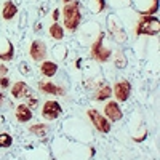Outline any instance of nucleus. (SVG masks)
Here are the masks:
<instances>
[{"mask_svg": "<svg viewBox=\"0 0 160 160\" xmlns=\"http://www.w3.org/2000/svg\"><path fill=\"white\" fill-rule=\"evenodd\" d=\"M10 87V78L8 77H0V90H5V88H8Z\"/></svg>", "mask_w": 160, "mask_h": 160, "instance_id": "obj_21", "label": "nucleus"}, {"mask_svg": "<svg viewBox=\"0 0 160 160\" xmlns=\"http://www.w3.org/2000/svg\"><path fill=\"white\" fill-rule=\"evenodd\" d=\"M58 18H59V10H55V11H53V19H55V22H56Z\"/></svg>", "mask_w": 160, "mask_h": 160, "instance_id": "obj_24", "label": "nucleus"}, {"mask_svg": "<svg viewBox=\"0 0 160 160\" xmlns=\"http://www.w3.org/2000/svg\"><path fill=\"white\" fill-rule=\"evenodd\" d=\"M50 37L53 40H62L64 38V29H62V26L58 24V22H53L50 26Z\"/></svg>", "mask_w": 160, "mask_h": 160, "instance_id": "obj_16", "label": "nucleus"}, {"mask_svg": "<svg viewBox=\"0 0 160 160\" xmlns=\"http://www.w3.org/2000/svg\"><path fill=\"white\" fill-rule=\"evenodd\" d=\"M3 75H7V66L0 64V77H3Z\"/></svg>", "mask_w": 160, "mask_h": 160, "instance_id": "obj_22", "label": "nucleus"}, {"mask_svg": "<svg viewBox=\"0 0 160 160\" xmlns=\"http://www.w3.org/2000/svg\"><path fill=\"white\" fill-rule=\"evenodd\" d=\"M16 13H18L16 5L13 2H10V0H7V2L3 3V8H2V18L5 21H11L13 18L16 16Z\"/></svg>", "mask_w": 160, "mask_h": 160, "instance_id": "obj_14", "label": "nucleus"}, {"mask_svg": "<svg viewBox=\"0 0 160 160\" xmlns=\"http://www.w3.org/2000/svg\"><path fill=\"white\" fill-rule=\"evenodd\" d=\"M72 0H62V3H71Z\"/></svg>", "mask_w": 160, "mask_h": 160, "instance_id": "obj_27", "label": "nucleus"}, {"mask_svg": "<svg viewBox=\"0 0 160 160\" xmlns=\"http://www.w3.org/2000/svg\"><path fill=\"white\" fill-rule=\"evenodd\" d=\"M28 106H29V108H31V109H32V108H35V106H37V99H34V98H31V99H29V104H28Z\"/></svg>", "mask_w": 160, "mask_h": 160, "instance_id": "obj_23", "label": "nucleus"}, {"mask_svg": "<svg viewBox=\"0 0 160 160\" xmlns=\"http://www.w3.org/2000/svg\"><path fill=\"white\" fill-rule=\"evenodd\" d=\"M11 95L16 99H22V98H29L31 96V88L29 85H26L24 82H16L11 88Z\"/></svg>", "mask_w": 160, "mask_h": 160, "instance_id": "obj_10", "label": "nucleus"}, {"mask_svg": "<svg viewBox=\"0 0 160 160\" xmlns=\"http://www.w3.org/2000/svg\"><path fill=\"white\" fill-rule=\"evenodd\" d=\"M29 131L32 133V135H35L37 138H45L47 133H48V127L45 123H35L29 128Z\"/></svg>", "mask_w": 160, "mask_h": 160, "instance_id": "obj_17", "label": "nucleus"}, {"mask_svg": "<svg viewBox=\"0 0 160 160\" xmlns=\"http://www.w3.org/2000/svg\"><path fill=\"white\" fill-rule=\"evenodd\" d=\"M62 114V109L58 101H45L42 108V117L47 120H56Z\"/></svg>", "mask_w": 160, "mask_h": 160, "instance_id": "obj_5", "label": "nucleus"}, {"mask_svg": "<svg viewBox=\"0 0 160 160\" xmlns=\"http://www.w3.org/2000/svg\"><path fill=\"white\" fill-rule=\"evenodd\" d=\"M104 115L108 117L109 120H112V122L122 120V117H123L122 111H120L118 104H117L115 101H109V102H106V106H104Z\"/></svg>", "mask_w": 160, "mask_h": 160, "instance_id": "obj_9", "label": "nucleus"}, {"mask_svg": "<svg viewBox=\"0 0 160 160\" xmlns=\"http://www.w3.org/2000/svg\"><path fill=\"white\" fill-rule=\"evenodd\" d=\"M87 115L93 122V125H95V128L98 131H101V133H109L111 131V120L106 115H101L96 109H88Z\"/></svg>", "mask_w": 160, "mask_h": 160, "instance_id": "obj_4", "label": "nucleus"}, {"mask_svg": "<svg viewBox=\"0 0 160 160\" xmlns=\"http://www.w3.org/2000/svg\"><path fill=\"white\" fill-rule=\"evenodd\" d=\"M16 120L19 123H26V122H29V120L34 117L32 115V111L28 104H19L18 108H16Z\"/></svg>", "mask_w": 160, "mask_h": 160, "instance_id": "obj_11", "label": "nucleus"}, {"mask_svg": "<svg viewBox=\"0 0 160 160\" xmlns=\"http://www.w3.org/2000/svg\"><path fill=\"white\" fill-rule=\"evenodd\" d=\"M11 142H13V138L10 135H7V133L0 135V148H10Z\"/></svg>", "mask_w": 160, "mask_h": 160, "instance_id": "obj_20", "label": "nucleus"}, {"mask_svg": "<svg viewBox=\"0 0 160 160\" xmlns=\"http://www.w3.org/2000/svg\"><path fill=\"white\" fill-rule=\"evenodd\" d=\"M104 7H106L104 0H91V5H90V8L95 13H101L104 10Z\"/></svg>", "mask_w": 160, "mask_h": 160, "instance_id": "obj_19", "label": "nucleus"}, {"mask_svg": "<svg viewBox=\"0 0 160 160\" xmlns=\"http://www.w3.org/2000/svg\"><path fill=\"white\" fill-rule=\"evenodd\" d=\"M127 56H125V53L122 51V50H118L117 53H115V58H114V64H115V68H118V69H123L125 66H127Z\"/></svg>", "mask_w": 160, "mask_h": 160, "instance_id": "obj_18", "label": "nucleus"}, {"mask_svg": "<svg viewBox=\"0 0 160 160\" xmlns=\"http://www.w3.org/2000/svg\"><path fill=\"white\" fill-rule=\"evenodd\" d=\"M136 35H157L158 34V19L149 15H141L136 24Z\"/></svg>", "mask_w": 160, "mask_h": 160, "instance_id": "obj_2", "label": "nucleus"}, {"mask_svg": "<svg viewBox=\"0 0 160 160\" xmlns=\"http://www.w3.org/2000/svg\"><path fill=\"white\" fill-rule=\"evenodd\" d=\"M56 72H58V64L55 61H43L42 64H40V74H42L43 77L50 78Z\"/></svg>", "mask_w": 160, "mask_h": 160, "instance_id": "obj_12", "label": "nucleus"}, {"mask_svg": "<svg viewBox=\"0 0 160 160\" xmlns=\"http://www.w3.org/2000/svg\"><path fill=\"white\" fill-rule=\"evenodd\" d=\"M112 93L115 95V99L123 102L130 98V93H131V83L128 82V80H120V82H117L112 88Z\"/></svg>", "mask_w": 160, "mask_h": 160, "instance_id": "obj_6", "label": "nucleus"}, {"mask_svg": "<svg viewBox=\"0 0 160 160\" xmlns=\"http://www.w3.org/2000/svg\"><path fill=\"white\" fill-rule=\"evenodd\" d=\"M29 55H31V58L35 62L42 61L47 56V47H45V43L42 42V40H34V42L31 43V48H29Z\"/></svg>", "mask_w": 160, "mask_h": 160, "instance_id": "obj_8", "label": "nucleus"}, {"mask_svg": "<svg viewBox=\"0 0 160 160\" xmlns=\"http://www.w3.org/2000/svg\"><path fill=\"white\" fill-rule=\"evenodd\" d=\"M34 29H35V31H40V29H42V24H35Z\"/></svg>", "mask_w": 160, "mask_h": 160, "instance_id": "obj_26", "label": "nucleus"}, {"mask_svg": "<svg viewBox=\"0 0 160 160\" xmlns=\"http://www.w3.org/2000/svg\"><path fill=\"white\" fill-rule=\"evenodd\" d=\"M108 24H109V31H111L112 37L117 40L118 43H123V42H125V38H127V35H125V32H123L122 29L118 28V24H114V22H112V16H109Z\"/></svg>", "mask_w": 160, "mask_h": 160, "instance_id": "obj_13", "label": "nucleus"}, {"mask_svg": "<svg viewBox=\"0 0 160 160\" xmlns=\"http://www.w3.org/2000/svg\"><path fill=\"white\" fill-rule=\"evenodd\" d=\"M62 19H64V28L74 32L77 31L80 19H82V13H80V5L77 0H72L71 3H66L62 10Z\"/></svg>", "mask_w": 160, "mask_h": 160, "instance_id": "obj_1", "label": "nucleus"}, {"mask_svg": "<svg viewBox=\"0 0 160 160\" xmlns=\"http://www.w3.org/2000/svg\"><path fill=\"white\" fill-rule=\"evenodd\" d=\"M38 90L47 93V95H56V96H64L66 95V90L59 85H55L50 78H43L38 82Z\"/></svg>", "mask_w": 160, "mask_h": 160, "instance_id": "obj_7", "label": "nucleus"}, {"mask_svg": "<svg viewBox=\"0 0 160 160\" xmlns=\"http://www.w3.org/2000/svg\"><path fill=\"white\" fill-rule=\"evenodd\" d=\"M111 95H112V88H111V87H108V85H99V88L96 90L93 99H95V101H106V99L111 98Z\"/></svg>", "mask_w": 160, "mask_h": 160, "instance_id": "obj_15", "label": "nucleus"}, {"mask_svg": "<svg viewBox=\"0 0 160 160\" xmlns=\"http://www.w3.org/2000/svg\"><path fill=\"white\" fill-rule=\"evenodd\" d=\"M3 99H5V96H3V93H2V91H0V104H2V102H3Z\"/></svg>", "mask_w": 160, "mask_h": 160, "instance_id": "obj_25", "label": "nucleus"}, {"mask_svg": "<svg viewBox=\"0 0 160 160\" xmlns=\"http://www.w3.org/2000/svg\"><path fill=\"white\" fill-rule=\"evenodd\" d=\"M102 42H104V32H99V35H98V38H96V42L91 45V58L93 59H96L98 62H106L109 59V56H111V50L109 48H104L102 47Z\"/></svg>", "mask_w": 160, "mask_h": 160, "instance_id": "obj_3", "label": "nucleus"}]
</instances>
